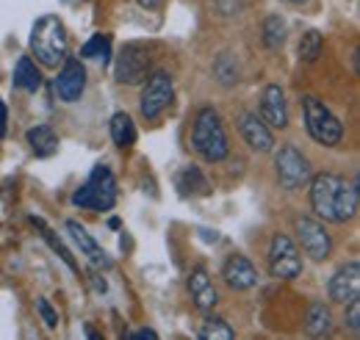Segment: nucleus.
<instances>
[{
    "mask_svg": "<svg viewBox=\"0 0 360 340\" xmlns=\"http://www.w3.org/2000/svg\"><path fill=\"white\" fill-rule=\"evenodd\" d=\"M308 185H311V208L327 224H347L358 216V180L347 183L335 171H319L311 174Z\"/></svg>",
    "mask_w": 360,
    "mask_h": 340,
    "instance_id": "f257e3e1",
    "label": "nucleus"
},
{
    "mask_svg": "<svg viewBox=\"0 0 360 340\" xmlns=\"http://www.w3.org/2000/svg\"><path fill=\"white\" fill-rule=\"evenodd\" d=\"M191 150L205 161V164H222L230 155V141H227L225 122L214 105H202L194 114L191 122Z\"/></svg>",
    "mask_w": 360,
    "mask_h": 340,
    "instance_id": "f03ea898",
    "label": "nucleus"
},
{
    "mask_svg": "<svg viewBox=\"0 0 360 340\" xmlns=\"http://www.w3.org/2000/svg\"><path fill=\"white\" fill-rule=\"evenodd\" d=\"M31 53L34 58L47 67V70H58V64H64V58L70 55V37L64 22L56 14H45L34 22L31 28Z\"/></svg>",
    "mask_w": 360,
    "mask_h": 340,
    "instance_id": "7ed1b4c3",
    "label": "nucleus"
},
{
    "mask_svg": "<svg viewBox=\"0 0 360 340\" xmlns=\"http://www.w3.org/2000/svg\"><path fill=\"white\" fill-rule=\"evenodd\" d=\"M72 205L81 211L108 213L117 205V177L114 171L103 164H97L86 183L72 194Z\"/></svg>",
    "mask_w": 360,
    "mask_h": 340,
    "instance_id": "20e7f679",
    "label": "nucleus"
},
{
    "mask_svg": "<svg viewBox=\"0 0 360 340\" xmlns=\"http://www.w3.org/2000/svg\"><path fill=\"white\" fill-rule=\"evenodd\" d=\"M302 117H305V130L321 147H341L344 141V125L341 119L314 94L302 97Z\"/></svg>",
    "mask_w": 360,
    "mask_h": 340,
    "instance_id": "39448f33",
    "label": "nucleus"
},
{
    "mask_svg": "<svg viewBox=\"0 0 360 340\" xmlns=\"http://www.w3.org/2000/svg\"><path fill=\"white\" fill-rule=\"evenodd\" d=\"M175 103V81L167 70H155L147 75V81L141 86V97H139V111L147 122H158L169 105Z\"/></svg>",
    "mask_w": 360,
    "mask_h": 340,
    "instance_id": "423d86ee",
    "label": "nucleus"
},
{
    "mask_svg": "<svg viewBox=\"0 0 360 340\" xmlns=\"http://www.w3.org/2000/svg\"><path fill=\"white\" fill-rule=\"evenodd\" d=\"M153 72V47L147 42H128L120 50L114 75L122 86H141Z\"/></svg>",
    "mask_w": 360,
    "mask_h": 340,
    "instance_id": "0eeeda50",
    "label": "nucleus"
},
{
    "mask_svg": "<svg viewBox=\"0 0 360 340\" xmlns=\"http://www.w3.org/2000/svg\"><path fill=\"white\" fill-rule=\"evenodd\" d=\"M266 266H269V274L274 280H297L302 274V268H305L302 252L291 235H285V233L271 235Z\"/></svg>",
    "mask_w": 360,
    "mask_h": 340,
    "instance_id": "6e6552de",
    "label": "nucleus"
},
{
    "mask_svg": "<svg viewBox=\"0 0 360 340\" xmlns=\"http://www.w3.org/2000/svg\"><path fill=\"white\" fill-rule=\"evenodd\" d=\"M274 171L285 191H300L311 180V161L297 150V144H280L274 152Z\"/></svg>",
    "mask_w": 360,
    "mask_h": 340,
    "instance_id": "1a4fd4ad",
    "label": "nucleus"
},
{
    "mask_svg": "<svg viewBox=\"0 0 360 340\" xmlns=\"http://www.w3.org/2000/svg\"><path fill=\"white\" fill-rule=\"evenodd\" d=\"M294 230H297V241H300L302 252L311 260H316V263L330 260V255H333V238H330V233H327V227L321 221L302 216V218L294 221Z\"/></svg>",
    "mask_w": 360,
    "mask_h": 340,
    "instance_id": "9d476101",
    "label": "nucleus"
},
{
    "mask_svg": "<svg viewBox=\"0 0 360 340\" xmlns=\"http://www.w3.org/2000/svg\"><path fill=\"white\" fill-rule=\"evenodd\" d=\"M86 67H84V61L81 58H64V64H61V70H58V75H56V81H53V89H56V94H58V100L61 103H75V100H81L84 97V91H86Z\"/></svg>",
    "mask_w": 360,
    "mask_h": 340,
    "instance_id": "9b49d317",
    "label": "nucleus"
},
{
    "mask_svg": "<svg viewBox=\"0 0 360 340\" xmlns=\"http://www.w3.org/2000/svg\"><path fill=\"white\" fill-rule=\"evenodd\" d=\"M186 285H188V296H191L194 307H197L200 313H214V310H217V304H219V291H217V285H214V280H211V271H208L205 266H194V268L188 271Z\"/></svg>",
    "mask_w": 360,
    "mask_h": 340,
    "instance_id": "f8f14e48",
    "label": "nucleus"
},
{
    "mask_svg": "<svg viewBox=\"0 0 360 340\" xmlns=\"http://www.w3.org/2000/svg\"><path fill=\"white\" fill-rule=\"evenodd\" d=\"M236 125H238V133H241V138L247 141L250 150H255V152H271L274 150V133L258 114L241 111L236 117Z\"/></svg>",
    "mask_w": 360,
    "mask_h": 340,
    "instance_id": "ddd939ff",
    "label": "nucleus"
},
{
    "mask_svg": "<svg viewBox=\"0 0 360 340\" xmlns=\"http://www.w3.org/2000/svg\"><path fill=\"white\" fill-rule=\"evenodd\" d=\"M327 294H330V301H335V304H347V301H352V299L360 296V263L358 260L341 266V268L333 274V280H330V285H327Z\"/></svg>",
    "mask_w": 360,
    "mask_h": 340,
    "instance_id": "4468645a",
    "label": "nucleus"
},
{
    "mask_svg": "<svg viewBox=\"0 0 360 340\" xmlns=\"http://www.w3.org/2000/svg\"><path fill=\"white\" fill-rule=\"evenodd\" d=\"M261 119L271 130L288 128V103H285V91L277 84H266L261 91Z\"/></svg>",
    "mask_w": 360,
    "mask_h": 340,
    "instance_id": "2eb2a0df",
    "label": "nucleus"
},
{
    "mask_svg": "<svg viewBox=\"0 0 360 340\" xmlns=\"http://www.w3.org/2000/svg\"><path fill=\"white\" fill-rule=\"evenodd\" d=\"M222 280L230 291H250L258 285V268L244 255H230L222 266Z\"/></svg>",
    "mask_w": 360,
    "mask_h": 340,
    "instance_id": "dca6fc26",
    "label": "nucleus"
},
{
    "mask_svg": "<svg viewBox=\"0 0 360 340\" xmlns=\"http://www.w3.org/2000/svg\"><path fill=\"white\" fill-rule=\"evenodd\" d=\"M67 233L72 235V241L78 244V249L86 255V260H89L94 268H105V271L111 268V257L103 252V247L91 238L89 230H86L84 224H78V221H72V218H70V221H67Z\"/></svg>",
    "mask_w": 360,
    "mask_h": 340,
    "instance_id": "f3484780",
    "label": "nucleus"
},
{
    "mask_svg": "<svg viewBox=\"0 0 360 340\" xmlns=\"http://www.w3.org/2000/svg\"><path fill=\"white\" fill-rule=\"evenodd\" d=\"M333 310L324 301H311L305 310V332L311 338H327L333 335Z\"/></svg>",
    "mask_w": 360,
    "mask_h": 340,
    "instance_id": "a211bd4d",
    "label": "nucleus"
},
{
    "mask_svg": "<svg viewBox=\"0 0 360 340\" xmlns=\"http://www.w3.org/2000/svg\"><path fill=\"white\" fill-rule=\"evenodd\" d=\"M175 185L183 197H208L211 194V183L200 166H183L175 174Z\"/></svg>",
    "mask_w": 360,
    "mask_h": 340,
    "instance_id": "6ab92c4d",
    "label": "nucleus"
},
{
    "mask_svg": "<svg viewBox=\"0 0 360 340\" xmlns=\"http://www.w3.org/2000/svg\"><path fill=\"white\" fill-rule=\"evenodd\" d=\"M25 141H28V147L34 150L37 158H50V155L58 152V136H56V130L50 128V125H37V128H31L25 133Z\"/></svg>",
    "mask_w": 360,
    "mask_h": 340,
    "instance_id": "aec40b11",
    "label": "nucleus"
},
{
    "mask_svg": "<svg viewBox=\"0 0 360 340\" xmlns=\"http://www.w3.org/2000/svg\"><path fill=\"white\" fill-rule=\"evenodd\" d=\"M14 86L28 91V94L42 89V72H39V67H37V61L31 55H22L17 61V67H14Z\"/></svg>",
    "mask_w": 360,
    "mask_h": 340,
    "instance_id": "412c9836",
    "label": "nucleus"
},
{
    "mask_svg": "<svg viewBox=\"0 0 360 340\" xmlns=\"http://www.w3.org/2000/svg\"><path fill=\"white\" fill-rule=\"evenodd\" d=\"M111 141L117 144V147H134L136 138H139V133H136V125H134V117L131 114H125V111H117L114 117H111Z\"/></svg>",
    "mask_w": 360,
    "mask_h": 340,
    "instance_id": "4be33fe9",
    "label": "nucleus"
},
{
    "mask_svg": "<svg viewBox=\"0 0 360 340\" xmlns=\"http://www.w3.org/2000/svg\"><path fill=\"white\" fill-rule=\"evenodd\" d=\"M31 224H34V227H37V230L42 233V241H45L47 247H50V249H53L56 255L61 257V260H64V266H67V268H70L72 274H81V268H78V263H75L72 252H70V249H67V247H64V244H61V241L56 238V233H53V230L47 227L45 221H42V218H37V216H31Z\"/></svg>",
    "mask_w": 360,
    "mask_h": 340,
    "instance_id": "5701e85b",
    "label": "nucleus"
},
{
    "mask_svg": "<svg viewBox=\"0 0 360 340\" xmlns=\"http://www.w3.org/2000/svg\"><path fill=\"white\" fill-rule=\"evenodd\" d=\"M200 338L202 340H233L236 338V329L227 324L225 318L205 313V321H202V327H200Z\"/></svg>",
    "mask_w": 360,
    "mask_h": 340,
    "instance_id": "b1692460",
    "label": "nucleus"
},
{
    "mask_svg": "<svg viewBox=\"0 0 360 340\" xmlns=\"http://www.w3.org/2000/svg\"><path fill=\"white\" fill-rule=\"evenodd\" d=\"M214 78H217L222 86L238 84L241 72H238V61H236V55H233V53H222V55H217V61H214Z\"/></svg>",
    "mask_w": 360,
    "mask_h": 340,
    "instance_id": "393cba45",
    "label": "nucleus"
},
{
    "mask_svg": "<svg viewBox=\"0 0 360 340\" xmlns=\"http://www.w3.org/2000/svg\"><path fill=\"white\" fill-rule=\"evenodd\" d=\"M264 44L269 50H280L285 44V22L280 14H269L264 20Z\"/></svg>",
    "mask_w": 360,
    "mask_h": 340,
    "instance_id": "a878e982",
    "label": "nucleus"
},
{
    "mask_svg": "<svg viewBox=\"0 0 360 340\" xmlns=\"http://www.w3.org/2000/svg\"><path fill=\"white\" fill-rule=\"evenodd\" d=\"M111 55V34H94L89 42L81 47V58H97V61H108Z\"/></svg>",
    "mask_w": 360,
    "mask_h": 340,
    "instance_id": "bb28decb",
    "label": "nucleus"
},
{
    "mask_svg": "<svg viewBox=\"0 0 360 340\" xmlns=\"http://www.w3.org/2000/svg\"><path fill=\"white\" fill-rule=\"evenodd\" d=\"M321 47H324V37L319 31H308L302 39H300V58L305 64H316L319 55H321Z\"/></svg>",
    "mask_w": 360,
    "mask_h": 340,
    "instance_id": "cd10ccee",
    "label": "nucleus"
},
{
    "mask_svg": "<svg viewBox=\"0 0 360 340\" xmlns=\"http://www.w3.org/2000/svg\"><path fill=\"white\" fill-rule=\"evenodd\" d=\"M344 307H347V313H344V324H347L349 332L358 338L360 335V296L352 299V301H347Z\"/></svg>",
    "mask_w": 360,
    "mask_h": 340,
    "instance_id": "c85d7f7f",
    "label": "nucleus"
},
{
    "mask_svg": "<svg viewBox=\"0 0 360 340\" xmlns=\"http://www.w3.org/2000/svg\"><path fill=\"white\" fill-rule=\"evenodd\" d=\"M37 313L42 315V321H45L47 329H56V327H58V315H56V310L50 307V301H47L45 296L37 299Z\"/></svg>",
    "mask_w": 360,
    "mask_h": 340,
    "instance_id": "c756f323",
    "label": "nucleus"
},
{
    "mask_svg": "<svg viewBox=\"0 0 360 340\" xmlns=\"http://www.w3.org/2000/svg\"><path fill=\"white\" fill-rule=\"evenodd\" d=\"M125 338L128 340H158V332H155V329H131V332H125Z\"/></svg>",
    "mask_w": 360,
    "mask_h": 340,
    "instance_id": "7c9ffc66",
    "label": "nucleus"
},
{
    "mask_svg": "<svg viewBox=\"0 0 360 340\" xmlns=\"http://www.w3.org/2000/svg\"><path fill=\"white\" fill-rule=\"evenodd\" d=\"M8 133V111H6V103L0 100V138H6Z\"/></svg>",
    "mask_w": 360,
    "mask_h": 340,
    "instance_id": "2f4dec72",
    "label": "nucleus"
},
{
    "mask_svg": "<svg viewBox=\"0 0 360 340\" xmlns=\"http://www.w3.org/2000/svg\"><path fill=\"white\" fill-rule=\"evenodd\" d=\"M136 3H139L144 11H158V8H161L167 0H136Z\"/></svg>",
    "mask_w": 360,
    "mask_h": 340,
    "instance_id": "473e14b6",
    "label": "nucleus"
},
{
    "mask_svg": "<svg viewBox=\"0 0 360 340\" xmlns=\"http://www.w3.org/2000/svg\"><path fill=\"white\" fill-rule=\"evenodd\" d=\"M91 285H94V291H97V294H105V288H108V285H105V280H103L97 271H91Z\"/></svg>",
    "mask_w": 360,
    "mask_h": 340,
    "instance_id": "72a5a7b5",
    "label": "nucleus"
},
{
    "mask_svg": "<svg viewBox=\"0 0 360 340\" xmlns=\"http://www.w3.org/2000/svg\"><path fill=\"white\" fill-rule=\"evenodd\" d=\"M108 227L111 230H120V218H108Z\"/></svg>",
    "mask_w": 360,
    "mask_h": 340,
    "instance_id": "f704fd0d",
    "label": "nucleus"
},
{
    "mask_svg": "<svg viewBox=\"0 0 360 340\" xmlns=\"http://www.w3.org/2000/svg\"><path fill=\"white\" fill-rule=\"evenodd\" d=\"M291 6H305V3H311V0H288Z\"/></svg>",
    "mask_w": 360,
    "mask_h": 340,
    "instance_id": "c9c22d12",
    "label": "nucleus"
}]
</instances>
